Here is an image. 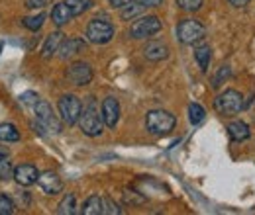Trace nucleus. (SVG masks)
<instances>
[{"mask_svg": "<svg viewBox=\"0 0 255 215\" xmlns=\"http://www.w3.org/2000/svg\"><path fill=\"white\" fill-rule=\"evenodd\" d=\"M14 176V168H12V162L8 158L0 160V180H8Z\"/></svg>", "mask_w": 255, "mask_h": 215, "instance_id": "30", "label": "nucleus"}, {"mask_svg": "<svg viewBox=\"0 0 255 215\" xmlns=\"http://www.w3.org/2000/svg\"><path fill=\"white\" fill-rule=\"evenodd\" d=\"M228 133H230L232 141H236V143L250 139V127H248V123L244 122H232L228 125Z\"/></svg>", "mask_w": 255, "mask_h": 215, "instance_id": "17", "label": "nucleus"}, {"mask_svg": "<svg viewBox=\"0 0 255 215\" xmlns=\"http://www.w3.org/2000/svg\"><path fill=\"white\" fill-rule=\"evenodd\" d=\"M143 55L149 61H163V59L169 57V47L165 43H161V41H151V43L145 45Z\"/></svg>", "mask_w": 255, "mask_h": 215, "instance_id": "14", "label": "nucleus"}, {"mask_svg": "<svg viewBox=\"0 0 255 215\" xmlns=\"http://www.w3.org/2000/svg\"><path fill=\"white\" fill-rule=\"evenodd\" d=\"M43 22H45V14H35V16H26L24 20H22V24L28 28L30 31H37L41 26H43Z\"/></svg>", "mask_w": 255, "mask_h": 215, "instance_id": "25", "label": "nucleus"}, {"mask_svg": "<svg viewBox=\"0 0 255 215\" xmlns=\"http://www.w3.org/2000/svg\"><path fill=\"white\" fill-rule=\"evenodd\" d=\"M194 59L198 63L200 71L206 72L208 71V65H210V59H212V53H210V47L208 45H200L194 49Z\"/></svg>", "mask_w": 255, "mask_h": 215, "instance_id": "19", "label": "nucleus"}, {"mask_svg": "<svg viewBox=\"0 0 255 215\" xmlns=\"http://www.w3.org/2000/svg\"><path fill=\"white\" fill-rule=\"evenodd\" d=\"M228 2H230L232 6H236V8H244V6H246L250 0H228Z\"/></svg>", "mask_w": 255, "mask_h": 215, "instance_id": "36", "label": "nucleus"}, {"mask_svg": "<svg viewBox=\"0 0 255 215\" xmlns=\"http://www.w3.org/2000/svg\"><path fill=\"white\" fill-rule=\"evenodd\" d=\"M33 112H35V125H37V131L41 133H47V135H57L61 131V123L57 120V116L53 114L51 106L43 100H39L35 106H33Z\"/></svg>", "mask_w": 255, "mask_h": 215, "instance_id": "2", "label": "nucleus"}, {"mask_svg": "<svg viewBox=\"0 0 255 215\" xmlns=\"http://www.w3.org/2000/svg\"><path fill=\"white\" fill-rule=\"evenodd\" d=\"M57 108H59V114H61V120L67 125H75L81 118V112H83V104L81 100L75 96V94H65L59 98L57 102Z\"/></svg>", "mask_w": 255, "mask_h": 215, "instance_id": "7", "label": "nucleus"}, {"mask_svg": "<svg viewBox=\"0 0 255 215\" xmlns=\"http://www.w3.org/2000/svg\"><path fill=\"white\" fill-rule=\"evenodd\" d=\"M57 214L59 215H75L77 214V200L73 194H67L61 204L57 206Z\"/></svg>", "mask_w": 255, "mask_h": 215, "instance_id": "22", "label": "nucleus"}, {"mask_svg": "<svg viewBox=\"0 0 255 215\" xmlns=\"http://www.w3.org/2000/svg\"><path fill=\"white\" fill-rule=\"evenodd\" d=\"M65 2H67V6L71 8L73 16H81L83 12H87V10L93 6L91 0H65Z\"/></svg>", "mask_w": 255, "mask_h": 215, "instance_id": "24", "label": "nucleus"}, {"mask_svg": "<svg viewBox=\"0 0 255 215\" xmlns=\"http://www.w3.org/2000/svg\"><path fill=\"white\" fill-rule=\"evenodd\" d=\"M14 202L8 198V196H4V194H0V215H12L14 214Z\"/></svg>", "mask_w": 255, "mask_h": 215, "instance_id": "29", "label": "nucleus"}, {"mask_svg": "<svg viewBox=\"0 0 255 215\" xmlns=\"http://www.w3.org/2000/svg\"><path fill=\"white\" fill-rule=\"evenodd\" d=\"M124 200H126V204H141L143 202V198H135L133 196V192H124Z\"/></svg>", "mask_w": 255, "mask_h": 215, "instance_id": "34", "label": "nucleus"}, {"mask_svg": "<svg viewBox=\"0 0 255 215\" xmlns=\"http://www.w3.org/2000/svg\"><path fill=\"white\" fill-rule=\"evenodd\" d=\"M131 2H137V4H141L145 8H155V6L163 4V0H131Z\"/></svg>", "mask_w": 255, "mask_h": 215, "instance_id": "33", "label": "nucleus"}, {"mask_svg": "<svg viewBox=\"0 0 255 215\" xmlns=\"http://www.w3.org/2000/svg\"><path fill=\"white\" fill-rule=\"evenodd\" d=\"M37 184H39V188H41L47 196H57V194L63 190V182H61V178H59L55 172H51V170H47V172L39 174Z\"/></svg>", "mask_w": 255, "mask_h": 215, "instance_id": "11", "label": "nucleus"}, {"mask_svg": "<svg viewBox=\"0 0 255 215\" xmlns=\"http://www.w3.org/2000/svg\"><path fill=\"white\" fill-rule=\"evenodd\" d=\"M85 41L83 39H77V37H73V39H63V43L59 45V57L61 59H71V57H75V55H79L81 51H85Z\"/></svg>", "mask_w": 255, "mask_h": 215, "instance_id": "13", "label": "nucleus"}, {"mask_svg": "<svg viewBox=\"0 0 255 215\" xmlns=\"http://www.w3.org/2000/svg\"><path fill=\"white\" fill-rule=\"evenodd\" d=\"M100 112H102L104 125L110 127V129H114L118 120H120V102H118L116 98H112V96H110V98H104Z\"/></svg>", "mask_w": 255, "mask_h": 215, "instance_id": "10", "label": "nucleus"}, {"mask_svg": "<svg viewBox=\"0 0 255 215\" xmlns=\"http://www.w3.org/2000/svg\"><path fill=\"white\" fill-rule=\"evenodd\" d=\"M175 123H177V118L171 112H165V110H151L145 116V127L153 135H167V133H171Z\"/></svg>", "mask_w": 255, "mask_h": 215, "instance_id": "4", "label": "nucleus"}, {"mask_svg": "<svg viewBox=\"0 0 255 215\" xmlns=\"http://www.w3.org/2000/svg\"><path fill=\"white\" fill-rule=\"evenodd\" d=\"M214 110H216L220 116H224V118L234 116V114H240V112L244 110V96H242V92H238V90H234V88L224 90V92L218 94L216 100H214Z\"/></svg>", "mask_w": 255, "mask_h": 215, "instance_id": "3", "label": "nucleus"}, {"mask_svg": "<svg viewBox=\"0 0 255 215\" xmlns=\"http://www.w3.org/2000/svg\"><path fill=\"white\" fill-rule=\"evenodd\" d=\"M85 37L91 41V43H96V45H102V43H108L112 37H114V26L106 20H91L87 30H85Z\"/></svg>", "mask_w": 255, "mask_h": 215, "instance_id": "6", "label": "nucleus"}, {"mask_svg": "<svg viewBox=\"0 0 255 215\" xmlns=\"http://www.w3.org/2000/svg\"><path fill=\"white\" fill-rule=\"evenodd\" d=\"M159 31H161V20L157 16H139L131 24V28H129L131 37H135V39H149V37H153Z\"/></svg>", "mask_w": 255, "mask_h": 215, "instance_id": "8", "label": "nucleus"}, {"mask_svg": "<svg viewBox=\"0 0 255 215\" xmlns=\"http://www.w3.org/2000/svg\"><path fill=\"white\" fill-rule=\"evenodd\" d=\"M79 125H81V131L89 137H96L102 133V112H98V106L93 98H89L87 106H83V112H81V118H79Z\"/></svg>", "mask_w": 255, "mask_h": 215, "instance_id": "1", "label": "nucleus"}, {"mask_svg": "<svg viewBox=\"0 0 255 215\" xmlns=\"http://www.w3.org/2000/svg\"><path fill=\"white\" fill-rule=\"evenodd\" d=\"M83 215H102V198L91 196L83 204Z\"/></svg>", "mask_w": 255, "mask_h": 215, "instance_id": "21", "label": "nucleus"}, {"mask_svg": "<svg viewBox=\"0 0 255 215\" xmlns=\"http://www.w3.org/2000/svg\"><path fill=\"white\" fill-rule=\"evenodd\" d=\"M0 141L4 143H16L20 141V131L12 123H0Z\"/></svg>", "mask_w": 255, "mask_h": 215, "instance_id": "20", "label": "nucleus"}, {"mask_svg": "<svg viewBox=\"0 0 255 215\" xmlns=\"http://www.w3.org/2000/svg\"><path fill=\"white\" fill-rule=\"evenodd\" d=\"M39 178V170L33 164H20L14 168V180L20 186H32Z\"/></svg>", "mask_w": 255, "mask_h": 215, "instance_id": "12", "label": "nucleus"}, {"mask_svg": "<svg viewBox=\"0 0 255 215\" xmlns=\"http://www.w3.org/2000/svg\"><path fill=\"white\" fill-rule=\"evenodd\" d=\"M2 47H4V43H2V41H0V51H2Z\"/></svg>", "mask_w": 255, "mask_h": 215, "instance_id": "38", "label": "nucleus"}, {"mask_svg": "<svg viewBox=\"0 0 255 215\" xmlns=\"http://www.w3.org/2000/svg\"><path fill=\"white\" fill-rule=\"evenodd\" d=\"M129 2H131V0H110V6H112V8H122V6H126Z\"/></svg>", "mask_w": 255, "mask_h": 215, "instance_id": "35", "label": "nucleus"}, {"mask_svg": "<svg viewBox=\"0 0 255 215\" xmlns=\"http://www.w3.org/2000/svg\"><path fill=\"white\" fill-rule=\"evenodd\" d=\"M20 100L26 104V106H30V108H33L37 102H39V96L35 92H24L22 96H20Z\"/></svg>", "mask_w": 255, "mask_h": 215, "instance_id": "31", "label": "nucleus"}, {"mask_svg": "<svg viewBox=\"0 0 255 215\" xmlns=\"http://www.w3.org/2000/svg\"><path fill=\"white\" fill-rule=\"evenodd\" d=\"M206 35V28L198 20H183L177 26V37L183 45H194L202 41Z\"/></svg>", "mask_w": 255, "mask_h": 215, "instance_id": "5", "label": "nucleus"}, {"mask_svg": "<svg viewBox=\"0 0 255 215\" xmlns=\"http://www.w3.org/2000/svg\"><path fill=\"white\" fill-rule=\"evenodd\" d=\"M93 76H95V74H93V69H91L89 63L77 61L67 69V78H69L71 84H75V86H87V84H91Z\"/></svg>", "mask_w": 255, "mask_h": 215, "instance_id": "9", "label": "nucleus"}, {"mask_svg": "<svg viewBox=\"0 0 255 215\" xmlns=\"http://www.w3.org/2000/svg\"><path fill=\"white\" fill-rule=\"evenodd\" d=\"M45 4H49V0H26V6L30 10H35V8H43Z\"/></svg>", "mask_w": 255, "mask_h": 215, "instance_id": "32", "label": "nucleus"}, {"mask_svg": "<svg viewBox=\"0 0 255 215\" xmlns=\"http://www.w3.org/2000/svg\"><path fill=\"white\" fill-rule=\"evenodd\" d=\"M177 6L183 10V12H196L202 8V2L204 0H175Z\"/></svg>", "mask_w": 255, "mask_h": 215, "instance_id": "27", "label": "nucleus"}, {"mask_svg": "<svg viewBox=\"0 0 255 215\" xmlns=\"http://www.w3.org/2000/svg\"><path fill=\"white\" fill-rule=\"evenodd\" d=\"M143 12H145V6L137 4V2H129V4L120 8V18L129 22V20H133V18H139Z\"/></svg>", "mask_w": 255, "mask_h": 215, "instance_id": "18", "label": "nucleus"}, {"mask_svg": "<svg viewBox=\"0 0 255 215\" xmlns=\"http://www.w3.org/2000/svg\"><path fill=\"white\" fill-rule=\"evenodd\" d=\"M75 16H73V12H71V8L67 6V2H59V4H55L53 6V10H51V22L55 24V26H65L67 22H71Z\"/></svg>", "mask_w": 255, "mask_h": 215, "instance_id": "16", "label": "nucleus"}, {"mask_svg": "<svg viewBox=\"0 0 255 215\" xmlns=\"http://www.w3.org/2000/svg\"><path fill=\"white\" fill-rule=\"evenodd\" d=\"M61 43H63V33H61V31H55V33L47 35V39H45V43H43V47H41V57H43V59L53 57V55L59 51V45H61Z\"/></svg>", "mask_w": 255, "mask_h": 215, "instance_id": "15", "label": "nucleus"}, {"mask_svg": "<svg viewBox=\"0 0 255 215\" xmlns=\"http://www.w3.org/2000/svg\"><path fill=\"white\" fill-rule=\"evenodd\" d=\"M6 156H8V151H6L4 147H0V160H4Z\"/></svg>", "mask_w": 255, "mask_h": 215, "instance_id": "37", "label": "nucleus"}, {"mask_svg": "<svg viewBox=\"0 0 255 215\" xmlns=\"http://www.w3.org/2000/svg\"><path fill=\"white\" fill-rule=\"evenodd\" d=\"M122 210L110 200V198H102V215H120Z\"/></svg>", "mask_w": 255, "mask_h": 215, "instance_id": "28", "label": "nucleus"}, {"mask_svg": "<svg viewBox=\"0 0 255 215\" xmlns=\"http://www.w3.org/2000/svg\"><path fill=\"white\" fill-rule=\"evenodd\" d=\"M230 74H232V69H230V67H226V65L220 67V69H218V72L212 76V88H220L224 80H228V78H230Z\"/></svg>", "mask_w": 255, "mask_h": 215, "instance_id": "26", "label": "nucleus"}, {"mask_svg": "<svg viewBox=\"0 0 255 215\" xmlns=\"http://www.w3.org/2000/svg\"><path fill=\"white\" fill-rule=\"evenodd\" d=\"M204 118H206L204 108H202L200 104H194V102H192L191 106H189V122H191L192 125H198L200 122H204Z\"/></svg>", "mask_w": 255, "mask_h": 215, "instance_id": "23", "label": "nucleus"}]
</instances>
